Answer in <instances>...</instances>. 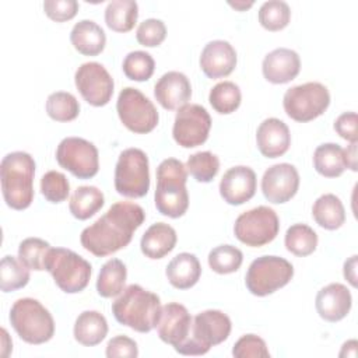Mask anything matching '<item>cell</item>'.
<instances>
[{
    "label": "cell",
    "mask_w": 358,
    "mask_h": 358,
    "mask_svg": "<svg viewBox=\"0 0 358 358\" xmlns=\"http://www.w3.org/2000/svg\"><path fill=\"white\" fill-rule=\"evenodd\" d=\"M301 70L299 55L288 48H277L267 53L262 63L264 78L271 84H285L294 80Z\"/></svg>",
    "instance_id": "obj_21"
},
{
    "label": "cell",
    "mask_w": 358,
    "mask_h": 358,
    "mask_svg": "<svg viewBox=\"0 0 358 358\" xmlns=\"http://www.w3.org/2000/svg\"><path fill=\"white\" fill-rule=\"evenodd\" d=\"M192 323L193 319L186 306L178 302H169L161 308L157 331L164 343L176 348L189 337Z\"/></svg>",
    "instance_id": "obj_17"
},
{
    "label": "cell",
    "mask_w": 358,
    "mask_h": 358,
    "mask_svg": "<svg viewBox=\"0 0 358 358\" xmlns=\"http://www.w3.org/2000/svg\"><path fill=\"white\" fill-rule=\"evenodd\" d=\"M186 169L197 182L208 183L220 171V159L210 151H199L187 158Z\"/></svg>",
    "instance_id": "obj_39"
},
{
    "label": "cell",
    "mask_w": 358,
    "mask_h": 358,
    "mask_svg": "<svg viewBox=\"0 0 358 358\" xmlns=\"http://www.w3.org/2000/svg\"><path fill=\"white\" fill-rule=\"evenodd\" d=\"M138 18V6L134 0H113L105 8V22L115 32H129Z\"/></svg>",
    "instance_id": "obj_31"
},
{
    "label": "cell",
    "mask_w": 358,
    "mask_h": 358,
    "mask_svg": "<svg viewBox=\"0 0 358 358\" xmlns=\"http://www.w3.org/2000/svg\"><path fill=\"white\" fill-rule=\"evenodd\" d=\"M161 308L157 294L138 284H130L113 301L112 313L120 324L138 333H148L157 327Z\"/></svg>",
    "instance_id": "obj_2"
},
{
    "label": "cell",
    "mask_w": 358,
    "mask_h": 358,
    "mask_svg": "<svg viewBox=\"0 0 358 358\" xmlns=\"http://www.w3.org/2000/svg\"><path fill=\"white\" fill-rule=\"evenodd\" d=\"M154 96L164 109H179L192 96L190 81L180 71H168L155 83Z\"/></svg>",
    "instance_id": "obj_20"
},
{
    "label": "cell",
    "mask_w": 358,
    "mask_h": 358,
    "mask_svg": "<svg viewBox=\"0 0 358 358\" xmlns=\"http://www.w3.org/2000/svg\"><path fill=\"white\" fill-rule=\"evenodd\" d=\"M344 164L345 168H350L351 171L357 172V143H351L344 150Z\"/></svg>",
    "instance_id": "obj_49"
},
{
    "label": "cell",
    "mask_w": 358,
    "mask_h": 358,
    "mask_svg": "<svg viewBox=\"0 0 358 358\" xmlns=\"http://www.w3.org/2000/svg\"><path fill=\"white\" fill-rule=\"evenodd\" d=\"M330 105L329 90L316 81L299 84L285 91L282 106L285 113L295 122H310L320 115Z\"/></svg>",
    "instance_id": "obj_10"
},
{
    "label": "cell",
    "mask_w": 358,
    "mask_h": 358,
    "mask_svg": "<svg viewBox=\"0 0 358 358\" xmlns=\"http://www.w3.org/2000/svg\"><path fill=\"white\" fill-rule=\"evenodd\" d=\"M127 277V268L120 259L108 260L96 280V291L102 298H112L119 295L124 289V282Z\"/></svg>",
    "instance_id": "obj_32"
},
{
    "label": "cell",
    "mask_w": 358,
    "mask_h": 358,
    "mask_svg": "<svg viewBox=\"0 0 358 358\" xmlns=\"http://www.w3.org/2000/svg\"><path fill=\"white\" fill-rule=\"evenodd\" d=\"M176 241V231L171 225L165 222H155L143 234L140 249L145 257L157 260L172 252Z\"/></svg>",
    "instance_id": "obj_24"
},
{
    "label": "cell",
    "mask_w": 358,
    "mask_h": 358,
    "mask_svg": "<svg viewBox=\"0 0 358 358\" xmlns=\"http://www.w3.org/2000/svg\"><path fill=\"white\" fill-rule=\"evenodd\" d=\"M138 355L137 343L127 337V336H116L110 338L106 344V357L116 358V357H126V358H136Z\"/></svg>",
    "instance_id": "obj_46"
},
{
    "label": "cell",
    "mask_w": 358,
    "mask_h": 358,
    "mask_svg": "<svg viewBox=\"0 0 358 358\" xmlns=\"http://www.w3.org/2000/svg\"><path fill=\"white\" fill-rule=\"evenodd\" d=\"M49 242L41 238H27L18 246V259L29 270H45L46 256L49 253Z\"/></svg>",
    "instance_id": "obj_41"
},
{
    "label": "cell",
    "mask_w": 358,
    "mask_h": 358,
    "mask_svg": "<svg viewBox=\"0 0 358 358\" xmlns=\"http://www.w3.org/2000/svg\"><path fill=\"white\" fill-rule=\"evenodd\" d=\"M29 281V268L18 259L7 255L0 262V288L11 292L24 288Z\"/></svg>",
    "instance_id": "obj_34"
},
{
    "label": "cell",
    "mask_w": 358,
    "mask_h": 358,
    "mask_svg": "<svg viewBox=\"0 0 358 358\" xmlns=\"http://www.w3.org/2000/svg\"><path fill=\"white\" fill-rule=\"evenodd\" d=\"M278 215L267 206H257L242 213L234 225L236 239L250 248H260L270 243L278 235Z\"/></svg>",
    "instance_id": "obj_11"
},
{
    "label": "cell",
    "mask_w": 358,
    "mask_h": 358,
    "mask_svg": "<svg viewBox=\"0 0 358 358\" xmlns=\"http://www.w3.org/2000/svg\"><path fill=\"white\" fill-rule=\"evenodd\" d=\"M232 355L235 358H268L270 352L262 337L245 334L234 344Z\"/></svg>",
    "instance_id": "obj_43"
},
{
    "label": "cell",
    "mask_w": 358,
    "mask_h": 358,
    "mask_svg": "<svg viewBox=\"0 0 358 358\" xmlns=\"http://www.w3.org/2000/svg\"><path fill=\"white\" fill-rule=\"evenodd\" d=\"M299 173L288 162L275 164L266 169L262 178V192L267 201L282 204L289 201L298 192Z\"/></svg>",
    "instance_id": "obj_16"
},
{
    "label": "cell",
    "mask_w": 358,
    "mask_h": 358,
    "mask_svg": "<svg viewBox=\"0 0 358 358\" xmlns=\"http://www.w3.org/2000/svg\"><path fill=\"white\" fill-rule=\"evenodd\" d=\"M313 166L324 178H337L345 171L344 148L336 143H324L313 152Z\"/></svg>",
    "instance_id": "obj_30"
},
{
    "label": "cell",
    "mask_w": 358,
    "mask_h": 358,
    "mask_svg": "<svg viewBox=\"0 0 358 358\" xmlns=\"http://www.w3.org/2000/svg\"><path fill=\"white\" fill-rule=\"evenodd\" d=\"M352 305V296L350 289L340 284L331 282L323 287L315 301L316 310L319 316L327 322H340L344 319Z\"/></svg>",
    "instance_id": "obj_22"
},
{
    "label": "cell",
    "mask_w": 358,
    "mask_h": 358,
    "mask_svg": "<svg viewBox=\"0 0 358 358\" xmlns=\"http://www.w3.org/2000/svg\"><path fill=\"white\" fill-rule=\"evenodd\" d=\"M70 41L78 53L84 56H96L105 49L106 35L96 22L81 20L73 27Z\"/></svg>",
    "instance_id": "obj_26"
},
{
    "label": "cell",
    "mask_w": 358,
    "mask_h": 358,
    "mask_svg": "<svg viewBox=\"0 0 358 358\" xmlns=\"http://www.w3.org/2000/svg\"><path fill=\"white\" fill-rule=\"evenodd\" d=\"M211 117L207 109L197 103H186L178 109L172 136L183 148H193L207 141Z\"/></svg>",
    "instance_id": "obj_14"
},
{
    "label": "cell",
    "mask_w": 358,
    "mask_h": 358,
    "mask_svg": "<svg viewBox=\"0 0 358 358\" xmlns=\"http://www.w3.org/2000/svg\"><path fill=\"white\" fill-rule=\"evenodd\" d=\"M229 6L236 8V10H239V11H245V10H248L249 7L253 6V1H249V3H246V1H235V3H229Z\"/></svg>",
    "instance_id": "obj_50"
},
{
    "label": "cell",
    "mask_w": 358,
    "mask_h": 358,
    "mask_svg": "<svg viewBox=\"0 0 358 358\" xmlns=\"http://www.w3.org/2000/svg\"><path fill=\"white\" fill-rule=\"evenodd\" d=\"M57 164L78 179H91L99 169L98 148L81 137H66L56 148Z\"/></svg>",
    "instance_id": "obj_13"
},
{
    "label": "cell",
    "mask_w": 358,
    "mask_h": 358,
    "mask_svg": "<svg viewBox=\"0 0 358 358\" xmlns=\"http://www.w3.org/2000/svg\"><path fill=\"white\" fill-rule=\"evenodd\" d=\"M357 113L355 112H344L341 113L336 122H334V130L337 134L350 141V143H357L358 140V131H357Z\"/></svg>",
    "instance_id": "obj_47"
},
{
    "label": "cell",
    "mask_w": 358,
    "mask_h": 358,
    "mask_svg": "<svg viewBox=\"0 0 358 358\" xmlns=\"http://www.w3.org/2000/svg\"><path fill=\"white\" fill-rule=\"evenodd\" d=\"M56 285L66 294L81 292L90 282L92 267L90 262L66 248H50L45 262Z\"/></svg>",
    "instance_id": "obj_7"
},
{
    "label": "cell",
    "mask_w": 358,
    "mask_h": 358,
    "mask_svg": "<svg viewBox=\"0 0 358 358\" xmlns=\"http://www.w3.org/2000/svg\"><path fill=\"white\" fill-rule=\"evenodd\" d=\"M257 148L266 158H277L284 155L291 145V134L288 126L277 119H264L256 131Z\"/></svg>",
    "instance_id": "obj_23"
},
{
    "label": "cell",
    "mask_w": 358,
    "mask_h": 358,
    "mask_svg": "<svg viewBox=\"0 0 358 358\" xmlns=\"http://www.w3.org/2000/svg\"><path fill=\"white\" fill-rule=\"evenodd\" d=\"M73 334L80 344L94 347L106 337L108 322L98 310H84L76 319Z\"/></svg>",
    "instance_id": "obj_27"
},
{
    "label": "cell",
    "mask_w": 358,
    "mask_h": 358,
    "mask_svg": "<svg viewBox=\"0 0 358 358\" xmlns=\"http://www.w3.org/2000/svg\"><path fill=\"white\" fill-rule=\"evenodd\" d=\"M291 20V8L282 0H268L259 8V22L267 31L284 29Z\"/></svg>",
    "instance_id": "obj_38"
},
{
    "label": "cell",
    "mask_w": 358,
    "mask_h": 358,
    "mask_svg": "<svg viewBox=\"0 0 358 358\" xmlns=\"http://www.w3.org/2000/svg\"><path fill=\"white\" fill-rule=\"evenodd\" d=\"M46 113L56 122H71L80 113V103L73 94L57 91L48 96Z\"/></svg>",
    "instance_id": "obj_36"
},
{
    "label": "cell",
    "mask_w": 358,
    "mask_h": 358,
    "mask_svg": "<svg viewBox=\"0 0 358 358\" xmlns=\"http://www.w3.org/2000/svg\"><path fill=\"white\" fill-rule=\"evenodd\" d=\"M35 161L25 151L7 154L0 164L1 192L6 204L14 210H25L34 200Z\"/></svg>",
    "instance_id": "obj_3"
},
{
    "label": "cell",
    "mask_w": 358,
    "mask_h": 358,
    "mask_svg": "<svg viewBox=\"0 0 358 358\" xmlns=\"http://www.w3.org/2000/svg\"><path fill=\"white\" fill-rule=\"evenodd\" d=\"M242 252L232 245L215 246L208 253V266L217 274L235 273L242 266Z\"/></svg>",
    "instance_id": "obj_37"
},
{
    "label": "cell",
    "mask_w": 358,
    "mask_h": 358,
    "mask_svg": "<svg viewBox=\"0 0 358 358\" xmlns=\"http://www.w3.org/2000/svg\"><path fill=\"white\" fill-rule=\"evenodd\" d=\"M122 69L129 80L147 81L154 74L155 62L150 53L144 50H134L126 55Z\"/></svg>",
    "instance_id": "obj_40"
},
{
    "label": "cell",
    "mask_w": 358,
    "mask_h": 358,
    "mask_svg": "<svg viewBox=\"0 0 358 358\" xmlns=\"http://www.w3.org/2000/svg\"><path fill=\"white\" fill-rule=\"evenodd\" d=\"M284 243L288 252L305 257L316 250L317 234L306 224H294L287 229Z\"/></svg>",
    "instance_id": "obj_33"
},
{
    "label": "cell",
    "mask_w": 358,
    "mask_h": 358,
    "mask_svg": "<svg viewBox=\"0 0 358 358\" xmlns=\"http://www.w3.org/2000/svg\"><path fill=\"white\" fill-rule=\"evenodd\" d=\"M343 271H344L345 280H348V282L352 287H357V255H354L348 260H345Z\"/></svg>",
    "instance_id": "obj_48"
},
{
    "label": "cell",
    "mask_w": 358,
    "mask_h": 358,
    "mask_svg": "<svg viewBox=\"0 0 358 358\" xmlns=\"http://www.w3.org/2000/svg\"><path fill=\"white\" fill-rule=\"evenodd\" d=\"M165 274L172 287L189 289L200 280L201 266L193 253L182 252L168 263Z\"/></svg>",
    "instance_id": "obj_25"
},
{
    "label": "cell",
    "mask_w": 358,
    "mask_h": 358,
    "mask_svg": "<svg viewBox=\"0 0 358 358\" xmlns=\"http://www.w3.org/2000/svg\"><path fill=\"white\" fill-rule=\"evenodd\" d=\"M116 110L123 126L137 134L152 131L159 120L154 103L133 87H126L119 92Z\"/></svg>",
    "instance_id": "obj_12"
},
{
    "label": "cell",
    "mask_w": 358,
    "mask_h": 358,
    "mask_svg": "<svg viewBox=\"0 0 358 358\" xmlns=\"http://www.w3.org/2000/svg\"><path fill=\"white\" fill-rule=\"evenodd\" d=\"M257 179L252 168L245 165H238L229 168L221 182L220 194L231 206H241L249 201L256 193Z\"/></svg>",
    "instance_id": "obj_18"
},
{
    "label": "cell",
    "mask_w": 358,
    "mask_h": 358,
    "mask_svg": "<svg viewBox=\"0 0 358 358\" xmlns=\"http://www.w3.org/2000/svg\"><path fill=\"white\" fill-rule=\"evenodd\" d=\"M41 193L50 203H62L69 197L70 183L62 172L49 171L41 179Z\"/></svg>",
    "instance_id": "obj_42"
},
{
    "label": "cell",
    "mask_w": 358,
    "mask_h": 358,
    "mask_svg": "<svg viewBox=\"0 0 358 358\" xmlns=\"http://www.w3.org/2000/svg\"><path fill=\"white\" fill-rule=\"evenodd\" d=\"M208 101L215 112L221 115H229L239 108L242 94L235 83L221 81L211 88Z\"/></svg>",
    "instance_id": "obj_35"
},
{
    "label": "cell",
    "mask_w": 358,
    "mask_h": 358,
    "mask_svg": "<svg viewBox=\"0 0 358 358\" xmlns=\"http://www.w3.org/2000/svg\"><path fill=\"white\" fill-rule=\"evenodd\" d=\"M166 38V27L164 21L157 18L144 20L136 32V39L140 45L147 48L159 46Z\"/></svg>",
    "instance_id": "obj_44"
},
{
    "label": "cell",
    "mask_w": 358,
    "mask_h": 358,
    "mask_svg": "<svg viewBox=\"0 0 358 358\" xmlns=\"http://www.w3.org/2000/svg\"><path fill=\"white\" fill-rule=\"evenodd\" d=\"M294 277L292 264L280 256H260L255 259L245 275V284L250 294L266 296L285 287Z\"/></svg>",
    "instance_id": "obj_9"
},
{
    "label": "cell",
    "mask_w": 358,
    "mask_h": 358,
    "mask_svg": "<svg viewBox=\"0 0 358 358\" xmlns=\"http://www.w3.org/2000/svg\"><path fill=\"white\" fill-rule=\"evenodd\" d=\"M186 180V166L179 159L166 158L158 165L157 187L154 193L158 213L169 218H179L187 211L189 193Z\"/></svg>",
    "instance_id": "obj_4"
},
{
    "label": "cell",
    "mask_w": 358,
    "mask_h": 358,
    "mask_svg": "<svg viewBox=\"0 0 358 358\" xmlns=\"http://www.w3.org/2000/svg\"><path fill=\"white\" fill-rule=\"evenodd\" d=\"M8 319L18 337L28 344H43L55 334L53 317L38 299H17L10 309Z\"/></svg>",
    "instance_id": "obj_5"
},
{
    "label": "cell",
    "mask_w": 358,
    "mask_h": 358,
    "mask_svg": "<svg viewBox=\"0 0 358 358\" xmlns=\"http://www.w3.org/2000/svg\"><path fill=\"white\" fill-rule=\"evenodd\" d=\"M105 204L103 193L95 186H80L77 187L69 203V210L71 215L77 220H88L95 213H98Z\"/></svg>",
    "instance_id": "obj_29"
},
{
    "label": "cell",
    "mask_w": 358,
    "mask_h": 358,
    "mask_svg": "<svg viewBox=\"0 0 358 358\" xmlns=\"http://www.w3.org/2000/svg\"><path fill=\"white\" fill-rule=\"evenodd\" d=\"M312 215L319 227L329 231L338 229L345 222L344 206L333 193H326L316 199L312 206Z\"/></svg>",
    "instance_id": "obj_28"
},
{
    "label": "cell",
    "mask_w": 358,
    "mask_h": 358,
    "mask_svg": "<svg viewBox=\"0 0 358 358\" xmlns=\"http://www.w3.org/2000/svg\"><path fill=\"white\" fill-rule=\"evenodd\" d=\"M115 189L129 199L144 197L150 189L148 157L140 148H126L115 168Z\"/></svg>",
    "instance_id": "obj_8"
},
{
    "label": "cell",
    "mask_w": 358,
    "mask_h": 358,
    "mask_svg": "<svg viewBox=\"0 0 358 358\" xmlns=\"http://www.w3.org/2000/svg\"><path fill=\"white\" fill-rule=\"evenodd\" d=\"M74 83L84 101L92 106H105L113 95V78L96 62L83 63L74 74Z\"/></svg>",
    "instance_id": "obj_15"
},
{
    "label": "cell",
    "mask_w": 358,
    "mask_h": 358,
    "mask_svg": "<svg viewBox=\"0 0 358 358\" xmlns=\"http://www.w3.org/2000/svg\"><path fill=\"white\" fill-rule=\"evenodd\" d=\"M145 220L144 210L130 201H117L80 235L81 246L96 257L109 256L126 248Z\"/></svg>",
    "instance_id": "obj_1"
},
{
    "label": "cell",
    "mask_w": 358,
    "mask_h": 358,
    "mask_svg": "<svg viewBox=\"0 0 358 358\" xmlns=\"http://www.w3.org/2000/svg\"><path fill=\"white\" fill-rule=\"evenodd\" d=\"M231 319L221 310L207 309L197 313L189 337L175 348L182 355H203L225 341L231 333Z\"/></svg>",
    "instance_id": "obj_6"
},
{
    "label": "cell",
    "mask_w": 358,
    "mask_h": 358,
    "mask_svg": "<svg viewBox=\"0 0 358 358\" xmlns=\"http://www.w3.org/2000/svg\"><path fill=\"white\" fill-rule=\"evenodd\" d=\"M236 52L228 41L215 39L208 42L200 55V69L208 78L229 76L236 67Z\"/></svg>",
    "instance_id": "obj_19"
},
{
    "label": "cell",
    "mask_w": 358,
    "mask_h": 358,
    "mask_svg": "<svg viewBox=\"0 0 358 358\" xmlns=\"http://www.w3.org/2000/svg\"><path fill=\"white\" fill-rule=\"evenodd\" d=\"M43 11L52 21L64 22L76 17L78 3L76 0H45Z\"/></svg>",
    "instance_id": "obj_45"
}]
</instances>
